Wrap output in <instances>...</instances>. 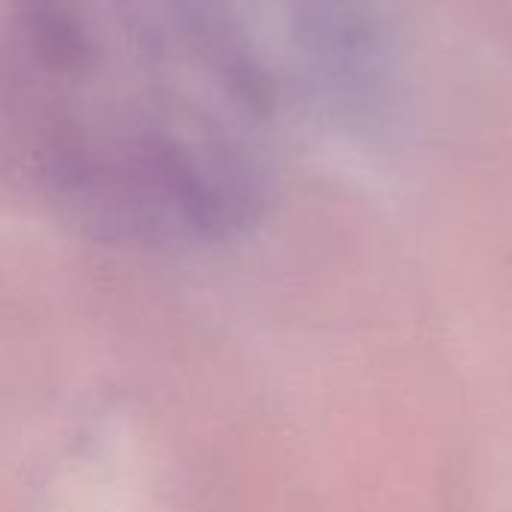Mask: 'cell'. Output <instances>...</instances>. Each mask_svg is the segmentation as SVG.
I'll list each match as a JSON object with an SVG mask.
<instances>
[{"label":"cell","mask_w":512,"mask_h":512,"mask_svg":"<svg viewBox=\"0 0 512 512\" xmlns=\"http://www.w3.org/2000/svg\"><path fill=\"white\" fill-rule=\"evenodd\" d=\"M33 60L54 75H81L93 63V36L75 0H12Z\"/></svg>","instance_id":"cell-1"}]
</instances>
